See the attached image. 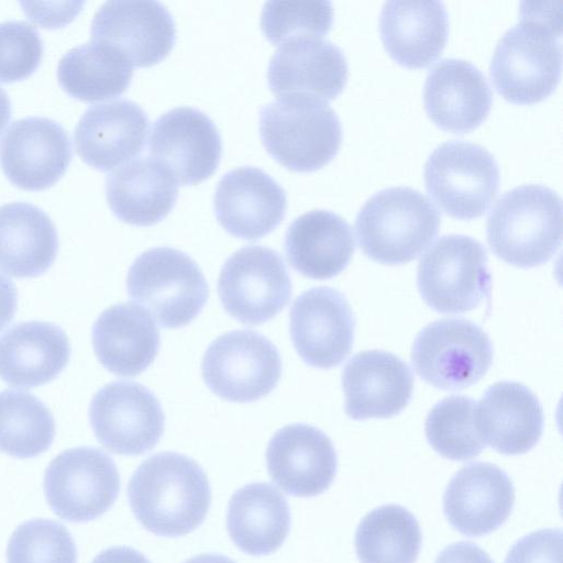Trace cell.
<instances>
[{"label":"cell","instance_id":"277c9868","mask_svg":"<svg viewBox=\"0 0 563 563\" xmlns=\"http://www.w3.org/2000/svg\"><path fill=\"white\" fill-rule=\"evenodd\" d=\"M441 216L421 191L396 186L369 197L357 212L355 231L363 253L387 265L415 260L434 239Z\"/></svg>","mask_w":563,"mask_h":563},{"label":"cell","instance_id":"ba28073f","mask_svg":"<svg viewBox=\"0 0 563 563\" xmlns=\"http://www.w3.org/2000/svg\"><path fill=\"white\" fill-rule=\"evenodd\" d=\"M493 345L487 333L462 318H446L426 325L416 336L411 363L428 384L460 390L481 380L490 368Z\"/></svg>","mask_w":563,"mask_h":563},{"label":"cell","instance_id":"f35d334b","mask_svg":"<svg viewBox=\"0 0 563 563\" xmlns=\"http://www.w3.org/2000/svg\"><path fill=\"white\" fill-rule=\"evenodd\" d=\"M42 56L43 42L33 25L25 21L0 22V81L29 77Z\"/></svg>","mask_w":563,"mask_h":563},{"label":"cell","instance_id":"e0dca14e","mask_svg":"<svg viewBox=\"0 0 563 563\" xmlns=\"http://www.w3.org/2000/svg\"><path fill=\"white\" fill-rule=\"evenodd\" d=\"M67 131L44 117L16 120L0 139V164L7 178L26 190L54 185L71 161Z\"/></svg>","mask_w":563,"mask_h":563},{"label":"cell","instance_id":"2e32d148","mask_svg":"<svg viewBox=\"0 0 563 563\" xmlns=\"http://www.w3.org/2000/svg\"><path fill=\"white\" fill-rule=\"evenodd\" d=\"M221 136L202 111L179 107L162 114L152 129L148 152L181 185L209 178L221 157Z\"/></svg>","mask_w":563,"mask_h":563},{"label":"cell","instance_id":"f546056e","mask_svg":"<svg viewBox=\"0 0 563 563\" xmlns=\"http://www.w3.org/2000/svg\"><path fill=\"white\" fill-rule=\"evenodd\" d=\"M107 200L118 219L139 227L163 220L174 208L178 186L173 175L150 157L130 161L107 177Z\"/></svg>","mask_w":563,"mask_h":563},{"label":"cell","instance_id":"603a6c76","mask_svg":"<svg viewBox=\"0 0 563 563\" xmlns=\"http://www.w3.org/2000/svg\"><path fill=\"white\" fill-rule=\"evenodd\" d=\"M148 128L146 113L131 100L92 104L75 128L76 151L90 166L109 170L142 152Z\"/></svg>","mask_w":563,"mask_h":563},{"label":"cell","instance_id":"f6af8a7d","mask_svg":"<svg viewBox=\"0 0 563 563\" xmlns=\"http://www.w3.org/2000/svg\"><path fill=\"white\" fill-rule=\"evenodd\" d=\"M185 563H235L228 556H224L222 554H214V553H207V554H199L196 555Z\"/></svg>","mask_w":563,"mask_h":563},{"label":"cell","instance_id":"ffe728a7","mask_svg":"<svg viewBox=\"0 0 563 563\" xmlns=\"http://www.w3.org/2000/svg\"><path fill=\"white\" fill-rule=\"evenodd\" d=\"M347 80L343 51L322 36H301L279 45L271 58L267 81L278 98L306 95L335 98Z\"/></svg>","mask_w":563,"mask_h":563},{"label":"cell","instance_id":"60d3db41","mask_svg":"<svg viewBox=\"0 0 563 563\" xmlns=\"http://www.w3.org/2000/svg\"><path fill=\"white\" fill-rule=\"evenodd\" d=\"M434 563H494L490 556L472 542H455L444 548Z\"/></svg>","mask_w":563,"mask_h":563},{"label":"cell","instance_id":"cb8c5ba5","mask_svg":"<svg viewBox=\"0 0 563 563\" xmlns=\"http://www.w3.org/2000/svg\"><path fill=\"white\" fill-rule=\"evenodd\" d=\"M492 100L486 77L468 60L441 59L426 77L424 109L444 130L462 133L475 129L487 117Z\"/></svg>","mask_w":563,"mask_h":563},{"label":"cell","instance_id":"6da1fadb","mask_svg":"<svg viewBox=\"0 0 563 563\" xmlns=\"http://www.w3.org/2000/svg\"><path fill=\"white\" fill-rule=\"evenodd\" d=\"M139 522L162 537H179L198 528L210 506L208 477L192 459L163 452L143 461L128 485Z\"/></svg>","mask_w":563,"mask_h":563},{"label":"cell","instance_id":"52a82bcc","mask_svg":"<svg viewBox=\"0 0 563 563\" xmlns=\"http://www.w3.org/2000/svg\"><path fill=\"white\" fill-rule=\"evenodd\" d=\"M487 261L486 249L474 238L442 235L418 264L417 285L422 299L441 313L477 308L490 295Z\"/></svg>","mask_w":563,"mask_h":563},{"label":"cell","instance_id":"8d00e7d4","mask_svg":"<svg viewBox=\"0 0 563 563\" xmlns=\"http://www.w3.org/2000/svg\"><path fill=\"white\" fill-rule=\"evenodd\" d=\"M8 563H76L77 548L68 530L48 519L21 523L10 537Z\"/></svg>","mask_w":563,"mask_h":563},{"label":"cell","instance_id":"484cf974","mask_svg":"<svg viewBox=\"0 0 563 563\" xmlns=\"http://www.w3.org/2000/svg\"><path fill=\"white\" fill-rule=\"evenodd\" d=\"M69 356L62 328L45 321L21 322L0 336V378L12 387H37L55 379Z\"/></svg>","mask_w":563,"mask_h":563},{"label":"cell","instance_id":"ac0fdd59","mask_svg":"<svg viewBox=\"0 0 563 563\" xmlns=\"http://www.w3.org/2000/svg\"><path fill=\"white\" fill-rule=\"evenodd\" d=\"M213 203L221 227L250 241L271 233L283 221L287 209L282 186L254 166L225 173L218 183Z\"/></svg>","mask_w":563,"mask_h":563},{"label":"cell","instance_id":"ee69618b","mask_svg":"<svg viewBox=\"0 0 563 563\" xmlns=\"http://www.w3.org/2000/svg\"><path fill=\"white\" fill-rule=\"evenodd\" d=\"M11 117V102L7 92L0 87V132Z\"/></svg>","mask_w":563,"mask_h":563},{"label":"cell","instance_id":"74e56055","mask_svg":"<svg viewBox=\"0 0 563 563\" xmlns=\"http://www.w3.org/2000/svg\"><path fill=\"white\" fill-rule=\"evenodd\" d=\"M333 22L330 1H268L261 14V27L274 44L301 36H322Z\"/></svg>","mask_w":563,"mask_h":563},{"label":"cell","instance_id":"3957f363","mask_svg":"<svg viewBox=\"0 0 563 563\" xmlns=\"http://www.w3.org/2000/svg\"><path fill=\"white\" fill-rule=\"evenodd\" d=\"M486 235L492 251L512 266L544 264L561 245V197L541 184L505 191L490 210Z\"/></svg>","mask_w":563,"mask_h":563},{"label":"cell","instance_id":"7a4b0ae2","mask_svg":"<svg viewBox=\"0 0 563 563\" xmlns=\"http://www.w3.org/2000/svg\"><path fill=\"white\" fill-rule=\"evenodd\" d=\"M520 22L494 49L489 74L498 92L516 103H534L556 87L562 67L560 14L522 2Z\"/></svg>","mask_w":563,"mask_h":563},{"label":"cell","instance_id":"83f0119b","mask_svg":"<svg viewBox=\"0 0 563 563\" xmlns=\"http://www.w3.org/2000/svg\"><path fill=\"white\" fill-rule=\"evenodd\" d=\"M448 29L446 9L435 0L387 1L379 15L385 48L396 62L412 68L424 67L439 57Z\"/></svg>","mask_w":563,"mask_h":563},{"label":"cell","instance_id":"4316f807","mask_svg":"<svg viewBox=\"0 0 563 563\" xmlns=\"http://www.w3.org/2000/svg\"><path fill=\"white\" fill-rule=\"evenodd\" d=\"M95 353L109 372L134 377L154 361L159 330L146 310L131 302L118 303L97 318L91 331Z\"/></svg>","mask_w":563,"mask_h":563},{"label":"cell","instance_id":"5b68a950","mask_svg":"<svg viewBox=\"0 0 563 563\" xmlns=\"http://www.w3.org/2000/svg\"><path fill=\"white\" fill-rule=\"evenodd\" d=\"M260 134L267 152L280 165L295 172H312L338 153L342 125L325 100L295 95L262 108Z\"/></svg>","mask_w":563,"mask_h":563},{"label":"cell","instance_id":"ab89813d","mask_svg":"<svg viewBox=\"0 0 563 563\" xmlns=\"http://www.w3.org/2000/svg\"><path fill=\"white\" fill-rule=\"evenodd\" d=\"M504 563H562V531L542 529L518 540Z\"/></svg>","mask_w":563,"mask_h":563},{"label":"cell","instance_id":"7bdbcfd3","mask_svg":"<svg viewBox=\"0 0 563 563\" xmlns=\"http://www.w3.org/2000/svg\"><path fill=\"white\" fill-rule=\"evenodd\" d=\"M91 563H151L141 552L128 547H113L100 552Z\"/></svg>","mask_w":563,"mask_h":563},{"label":"cell","instance_id":"d6986e66","mask_svg":"<svg viewBox=\"0 0 563 563\" xmlns=\"http://www.w3.org/2000/svg\"><path fill=\"white\" fill-rule=\"evenodd\" d=\"M266 464L274 483L289 495L312 497L334 479L338 457L330 438L320 429L288 424L269 440Z\"/></svg>","mask_w":563,"mask_h":563},{"label":"cell","instance_id":"30bf717a","mask_svg":"<svg viewBox=\"0 0 563 563\" xmlns=\"http://www.w3.org/2000/svg\"><path fill=\"white\" fill-rule=\"evenodd\" d=\"M201 374L217 396L250 402L268 395L282 376L276 346L252 330H235L213 340L207 347Z\"/></svg>","mask_w":563,"mask_h":563},{"label":"cell","instance_id":"d4e9b609","mask_svg":"<svg viewBox=\"0 0 563 563\" xmlns=\"http://www.w3.org/2000/svg\"><path fill=\"white\" fill-rule=\"evenodd\" d=\"M478 433L485 443L505 455L523 454L540 440L543 410L537 396L516 382H498L487 388L475 410Z\"/></svg>","mask_w":563,"mask_h":563},{"label":"cell","instance_id":"9a60e30c","mask_svg":"<svg viewBox=\"0 0 563 563\" xmlns=\"http://www.w3.org/2000/svg\"><path fill=\"white\" fill-rule=\"evenodd\" d=\"M91 40L106 44L134 67L163 60L176 40L175 21L158 1H108L91 22Z\"/></svg>","mask_w":563,"mask_h":563},{"label":"cell","instance_id":"5bb4252c","mask_svg":"<svg viewBox=\"0 0 563 563\" xmlns=\"http://www.w3.org/2000/svg\"><path fill=\"white\" fill-rule=\"evenodd\" d=\"M355 318L345 296L331 287L306 290L292 302L289 331L305 363L318 368L339 365L350 354Z\"/></svg>","mask_w":563,"mask_h":563},{"label":"cell","instance_id":"b9f144b4","mask_svg":"<svg viewBox=\"0 0 563 563\" xmlns=\"http://www.w3.org/2000/svg\"><path fill=\"white\" fill-rule=\"evenodd\" d=\"M18 294L14 284L0 273V331L12 321Z\"/></svg>","mask_w":563,"mask_h":563},{"label":"cell","instance_id":"836d02e7","mask_svg":"<svg viewBox=\"0 0 563 563\" xmlns=\"http://www.w3.org/2000/svg\"><path fill=\"white\" fill-rule=\"evenodd\" d=\"M422 533L416 517L399 505H384L368 512L355 531L361 563H415Z\"/></svg>","mask_w":563,"mask_h":563},{"label":"cell","instance_id":"44dd1931","mask_svg":"<svg viewBox=\"0 0 563 563\" xmlns=\"http://www.w3.org/2000/svg\"><path fill=\"white\" fill-rule=\"evenodd\" d=\"M515 488L510 477L492 463L462 467L443 495V512L459 532L470 537L488 534L511 514Z\"/></svg>","mask_w":563,"mask_h":563},{"label":"cell","instance_id":"d590c367","mask_svg":"<svg viewBox=\"0 0 563 563\" xmlns=\"http://www.w3.org/2000/svg\"><path fill=\"white\" fill-rule=\"evenodd\" d=\"M476 404L467 396H450L429 411L424 430L432 449L453 461H466L486 448L475 422Z\"/></svg>","mask_w":563,"mask_h":563},{"label":"cell","instance_id":"9c48e42d","mask_svg":"<svg viewBox=\"0 0 563 563\" xmlns=\"http://www.w3.org/2000/svg\"><path fill=\"white\" fill-rule=\"evenodd\" d=\"M499 179L494 155L473 142L441 143L424 164L428 192L448 214L457 219L484 214L497 195Z\"/></svg>","mask_w":563,"mask_h":563},{"label":"cell","instance_id":"8fae6325","mask_svg":"<svg viewBox=\"0 0 563 563\" xmlns=\"http://www.w3.org/2000/svg\"><path fill=\"white\" fill-rule=\"evenodd\" d=\"M291 290L282 256L262 245H249L233 253L218 279V294L225 311L250 325L262 324L278 314L288 305Z\"/></svg>","mask_w":563,"mask_h":563},{"label":"cell","instance_id":"f1b7e54d","mask_svg":"<svg viewBox=\"0 0 563 563\" xmlns=\"http://www.w3.org/2000/svg\"><path fill=\"white\" fill-rule=\"evenodd\" d=\"M355 250L351 225L329 210H311L296 218L285 234L284 251L301 275L328 279L339 275Z\"/></svg>","mask_w":563,"mask_h":563},{"label":"cell","instance_id":"8992f818","mask_svg":"<svg viewBox=\"0 0 563 563\" xmlns=\"http://www.w3.org/2000/svg\"><path fill=\"white\" fill-rule=\"evenodd\" d=\"M126 290L164 328L190 323L205 307L209 287L197 263L173 247L141 253L132 263Z\"/></svg>","mask_w":563,"mask_h":563},{"label":"cell","instance_id":"4dcf8cb0","mask_svg":"<svg viewBox=\"0 0 563 563\" xmlns=\"http://www.w3.org/2000/svg\"><path fill=\"white\" fill-rule=\"evenodd\" d=\"M58 252L52 219L24 201L0 206V269L16 278L44 274Z\"/></svg>","mask_w":563,"mask_h":563},{"label":"cell","instance_id":"4fadbf2b","mask_svg":"<svg viewBox=\"0 0 563 563\" xmlns=\"http://www.w3.org/2000/svg\"><path fill=\"white\" fill-rule=\"evenodd\" d=\"M89 420L97 440L110 452L140 455L151 451L165 428L156 396L134 382H113L91 399Z\"/></svg>","mask_w":563,"mask_h":563},{"label":"cell","instance_id":"7c38bea8","mask_svg":"<svg viewBox=\"0 0 563 563\" xmlns=\"http://www.w3.org/2000/svg\"><path fill=\"white\" fill-rule=\"evenodd\" d=\"M120 490L112 459L97 448L80 446L59 453L44 476L45 497L62 519L85 522L103 515Z\"/></svg>","mask_w":563,"mask_h":563},{"label":"cell","instance_id":"e575fe53","mask_svg":"<svg viewBox=\"0 0 563 563\" xmlns=\"http://www.w3.org/2000/svg\"><path fill=\"white\" fill-rule=\"evenodd\" d=\"M55 435L48 408L34 395L14 389L0 391V451L18 459L45 452Z\"/></svg>","mask_w":563,"mask_h":563},{"label":"cell","instance_id":"1f68e13d","mask_svg":"<svg viewBox=\"0 0 563 563\" xmlns=\"http://www.w3.org/2000/svg\"><path fill=\"white\" fill-rule=\"evenodd\" d=\"M227 528L243 552L266 555L285 541L290 511L283 494L268 483H252L238 489L229 501Z\"/></svg>","mask_w":563,"mask_h":563},{"label":"cell","instance_id":"d6a6232c","mask_svg":"<svg viewBox=\"0 0 563 563\" xmlns=\"http://www.w3.org/2000/svg\"><path fill=\"white\" fill-rule=\"evenodd\" d=\"M132 76L133 66L123 55L92 40L66 52L57 66L62 88L82 101L120 96L130 86Z\"/></svg>","mask_w":563,"mask_h":563},{"label":"cell","instance_id":"7402d4cb","mask_svg":"<svg viewBox=\"0 0 563 563\" xmlns=\"http://www.w3.org/2000/svg\"><path fill=\"white\" fill-rule=\"evenodd\" d=\"M345 413L354 420L390 418L409 404L413 376L395 354L380 350L355 354L342 372Z\"/></svg>","mask_w":563,"mask_h":563}]
</instances>
